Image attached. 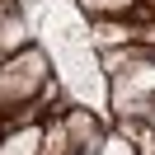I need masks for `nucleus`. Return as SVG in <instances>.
<instances>
[{
    "label": "nucleus",
    "instance_id": "nucleus-2",
    "mask_svg": "<svg viewBox=\"0 0 155 155\" xmlns=\"http://www.w3.org/2000/svg\"><path fill=\"white\" fill-rule=\"evenodd\" d=\"M150 89H155V61H146V66L117 75V85H113L117 113H122V117H150L155 113V99H146Z\"/></svg>",
    "mask_w": 155,
    "mask_h": 155
},
{
    "label": "nucleus",
    "instance_id": "nucleus-3",
    "mask_svg": "<svg viewBox=\"0 0 155 155\" xmlns=\"http://www.w3.org/2000/svg\"><path fill=\"white\" fill-rule=\"evenodd\" d=\"M66 132H71V141H75L80 155H94L99 146H104V132H99V122L85 113V108H75V113L66 117Z\"/></svg>",
    "mask_w": 155,
    "mask_h": 155
},
{
    "label": "nucleus",
    "instance_id": "nucleus-4",
    "mask_svg": "<svg viewBox=\"0 0 155 155\" xmlns=\"http://www.w3.org/2000/svg\"><path fill=\"white\" fill-rule=\"evenodd\" d=\"M24 19L19 10H14L10 0H0V57H14V52H24Z\"/></svg>",
    "mask_w": 155,
    "mask_h": 155
},
{
    "label": "nucleus",
    "instance_id": "nucleus-11",
    "mask_svg": "<svg viewBox=\"0 0 155 155\" xmlns=\"http://www.w3.org/2000/svg\"><path fill=\"white\" fill-rule=\"evenodd\" d=\"M108 155H132V146H127V136H113V141H104Z\"/></svg>",
    "mask_w": 155,
    "mask_h": 155
},
{
    "label": "nucleus",
    "instance_id": "nucleus-5",
    "mask_svg": "<svg viewBox=\"0 0 155 155\" xmlns=\"http://www.w3.org/2000/svg\"><path fill=\"white\" fill-rule=\"evenodd\" d=\"M104 66L108 71H113V75H127V71H136V66H146V52H141V42H136V47H132V42H127V47H108L104 52Z\"/></svg>",
    "mask_w": 155,
    "mask_h": 155
},
{
    "label": "nucleus",
    "instance_id": "nucleus-12",
    "mask_svg": "<svg viewBox=\"0 0 155 155\" xmlns=\"http://www.w3.org/2000/svg\"><path fill=\"white\" fill-rule=\"evenodd\" d=\"M141 150H146V155H155V136H141Z\"/></svg>",
    "mask_w": 155,
    "mask_h": 155
},
{
    "label": "nucleus",
    "instance_id": "nucleus-10",
    "mask_svg": "<svg viewBox=\"0 0 155 155\" xmlns=\"http://www.w3.org/2000/svg\"><path fill=\"white\" fill-rule=\"evenodd\" d=\"M132 38L141 42V47H155V19H150V24H141V28H136Z\"/></svg>",
    "mask_w": 155,
    "mask_h": 155
},
{
    "label": "nucleus",
    "instance_id": "nucleus-7",
    "mask_svg": "<svg viewBox=\"0 0 155 155\" xmlns=\"http://www.w3.org/2000/svg\"><path fill=\"white\" fill-rule=\"evenodd\" d=\"M71 150H75V141H71L66 122H57V127H47V132H42V146H38V155H71Z\"/></svg>",
    "mask_w": 155,
    "mask_h": 155
},
{
    "label": "nucleus",
    "instance_id": "nucleus-9",
    "mask_svg": "<svg viewBox=\"0 0 155 155\" xmlns=\"http://www.w3.org/2000/svg\"><path fill=\"white\" fill-rule=\"evenodd\" d=\"M80 5H85L89 14H127L136 0H80Z\"/></svg>",
    "mask_w": 155,
    "mask_h": 155
},
{
    "label": "nucleus",
    "instance_id": "nucleus-1",
    "mask_svg": "<svg viewBox=\"0 0 155 155\" xmlns=\"http://www.w3.org/2000/svg\"><path fill=\"white\" fill-rule=\"evenodd\" d=\"M47 85V57L38 47H24L14 57H5L0 66V104H28L33 94H42Z\"/></svg>",
    "mask_w": 155,
    "mask_h": 155
},
{
    "label": "nucleus",
    "instance_id": "nucleus-6",
    "mask_svg": "<svg viewBox=\"0 0 155 155\" xmlns=\"http://www.w3.org/2000/svg\"><path fill=\"white\" fill-rule=\"evenodd\" d=\"M38 146H42V132H38V127H19L14 136L0 141V155H38Z\"/></svg>",
    "mask_w": 155,
    "mask_h": 155
},
{
    "label": "nucleus",
    "instance_id": "nucleus-8",
    "mask_svg": "<svg viewBox=\"0 0 155 155\" xmlns=\"http://www.w3.org/2000/svg\"><path fill=\"white\" fill-rule=\"evenodd\" d=\"M132 24H99V28H94V42H99V47H122V42H136L132 38Z\"/></svg>",
    "mask_w": 155,
    "mask_h": 155
}]
</instances>
